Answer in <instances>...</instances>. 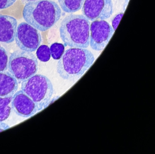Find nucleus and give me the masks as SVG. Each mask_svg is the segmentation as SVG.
I'll return each instance as SVG.
<instances>
[{"instance_id": "nucleus-9", "label": "nucleus", "mask_w": 155, "mask_h": 154, "mask_svg": "<svg viewBox=\"0 0 155 154\" xmlns=\"http://www.w3.org/2000/svg\"><path fill=\"white\" fill-rule=\"evenodd\" d=\"M12 107L20 116L30 117L38 112L36 103L22 90L16 92L12 97Z\"/></svg>"}, {"instance_id": "nucleus-5", "label": "nucleus", "mask_w": 155, "mask_h": 154, "mask_svg": "<svg viewBox=\"0 0 155 154\" xmlns=\"http://www.w3.org/2000/svg\"><path fill=\"white\" fill-rule=\"evenodd\" d=\"M8 69L17 80L21 82L36 75L38 69V62L31 52L18 50L11 55Z\"/></svg>"}, {"instance_id": "nucleus-19", "label": "nucleus", "mask_w": 155, "mask_h": 154, "mask_svg": "<svg viewBox=\"0 0 155 154\" xmlns=\"http://www.w3.org/2000/svg\"><path fill=\"white\" fill-rule=\"evenodd\" d=\"M9 128L10 126L8 124L2 122H0V132L4 131Z\"/></svg>"}, {"instance_id": "nucleus-2", "label": "nucleus", "mask_w": 155, "mask_h": 154, "mask_svg": "<svg viewBox=\"0 0 155 154\" xmlns=\"http://www.w3.org/2000/svg\"><path fill=\"white\" fill-rule=\"evenodd\" d=\"M94 55L88 50L70 48L64 51L57 65V72L66 80H76L81 77L95 61Z\"/></svg>"}, {"instance_id": "nucleus-8", "label": "nucleus", "mask_w": 155, "mask_h": 154, "mask_svg": "<svg viewBox=\"0 0 155 154\" xmlns=\"http://www.w3.org/2000/svg\"><path fill=\"white\" fill-rule=\"evenodd\" d=\"M82 8L83 15L92 21L107 19L113 12L112 0H85Z\"/></svg>"}, {"instance_id": "nucleus-14", "label": "nucleus", "mask_w": 155, "mask_h": 154, "mask_svg": "<svg viewBox=\"0 0 155 154\" xmlns=\"http://www.w3.org/2000/svg\"><path fill=\"white\" fill-rule=\"evenodd\" d=\"M37 57L42 62H48L51 57L50 49L47 45H41L37 49L36 52Z\"/></svg>"}, {"instance_id": "nucleus-4", "label": "nucleus", "mask_w": 155, "mask_h": 154, "mask_svg": "<svg viewBox=\"0 0 155 154\" xmlns=\"http://www.w3.org/2000/svg\"><path fill=\"white\" fill-rule=\"evenodd\" d=\"M21 90L36 103L38 111L48 106L54 93L53 85L44 75L37 74L21 83Z\"/></svg>"}, {"instance_id": "nucleus-13", "label": "nucleus", "mask_w": 155, "mask_h": 154, "mask_svg": "<svg viewBox=\"0 0 155 154\" xmlns=\"http://www.w3.org/2000/svg\"><path fill=\"white\" fill-rule=\"evenodd\" d=\"M12 97L8 98L0 97V122L8 119L11 112V102Z\"/></svg>"}, {"instance_id": "nucleus-18", "label": "nucleus", "mask_w": 155, "mask_h": 154, "mask_svg": "<svg viewBox=\"0 0 155 154\" xmlns=\"http://www.w3.org/2000/svg\"><path fill=\"white\" fill-rule=\"evenodd\" d=\"M124 15L123 12H121V13H119L117 15H116L112 20V27L114 29V31H116L117 29V27L118 26L122 17Z\"/></svg>"}, {"instance_id": "nucleus-1", "label": "nucleus", "mask_w": 155, "mask_h": 154, "mask_svg": "<svg viewBox=\"0 0 155 154\" xmlns=\"http://www.w3.org/2000/svg\"><path fill=\"white\" fill-rule=\"evenodd\" d=\"M61 14L59 6L51 0H37L28 2L22 12L26 22L41 31L52 28L59 20Z\"/></svg>"}, {"instance_id": "nucleus-11", "label": "nucleus", "mask_w": 155, "mask_h": 154, "mask_svg": "<svg viewBox=\"0 0 155 154\" xmlns=\"http://www.w3.org/2000/svg\"><path fill=\"white\" fill-rule=\"evenodd\" d=\"M18 88V80L9 72H0V97H13Z\"/></svg>"}, {"instance_id": "nucleus-20", "label": "nucleus", "mask_w": 155, "mask_h": 154, "mask_svg": "<svg viewBox=\"0 0 155 154\" xmlns=\"http://www.w3.org/2000/svg\"><path fill=\"white\" fill-rule=\"evenodd\" d=\"M29 1H37V0H29Z\"/></svg>"}, {"instance_id": "nucleus-16", "label": "nucleus", "mask_w": 155, "mask_h": 154, "mask_svg": "<svg viewBox=\"0 0 155 154\" xmlns=\"http://www.w3.org/2000/svg\"><path fill=\"white\" fill-rule=\"evenodd\" d=\"M8 66V57L6 49L0 47V72L7 71Z\"/></svg>"}, {"instance_id": "nucleus-17", "label": "nucleus", "mask_w": 155, "mask_h": 154, "mask_svg": "<svg viewBox=\"0 0 155 154\" xmlns=\"http://www.w3.org/2000/svg\"><path fill=\"white\" fill-rule=\"evenodd\" d=\"M17 0H0V10L9 8L16 2Z\"/></svg>"}, {"instance_id": "nucleus-10", "label": "nucleus", "mask_w": 155, "mask_h": 154, "mask_svg": "<svg viewBox=\"0 0 155 154\" xmlns=\"http://www.w3.org/2000/svg\"><path fill=\"white\" fill-rule=\"evenodd\" d=\"M18 27L16 18L8 15L0 16V42L11 43L15 40Z\"/></svg>"}, {"instance_id": "nucleus-6", "label": "nucleus", "mask_w": 155, "mask_h": 154, "mask_svg": "<svg viewBox=\"0 0 155 154\" xmlns=\"http://www.w3.org/2000/svg\"><path fill=\"white\" fill-rule=\"evenodd\" d=\"M15 40L21 50L32 52L40 46L42 38L39 30L27 22H23L17 27Z\"/></svg>"}, {"instance_id": "nucleus-3", "label": "nucleus", "mask_w": 155, "mask_h": 154, "mask_svg": "<svg viewBox=\"0 0 155 154\" xmlns=\"http://www.w3.org/2000/svg\"><path fill=\"white\" fill-rule=\"evenodd\" d=\"M59 30L61 38L66 46L81 48L89 46L90 23L83 15L67 16L61 21Z\"/></svg>"}, {"instance_id": "nucleus-7", "label": "nucleus", "mask_w": 155, "mask_h": 154, "mask_svg": "<svg viewBox=\"0 0 155 154\" xmlns=\"http://www.w3.org/2000/svg\"><path fill=\"white\" fill-rule=\"evenodd\" d=\"M90 30V44L91 48L97 51L106 48L115 31L112 26L104 20L92 21Z\"/></svg>"}, {"instance_id": "nucleus-12", "label": "nucleus", "mask_w": 155, "mask_h": 154, "mask_svg": "<svg viewBox=\"0 0 155 154\" xmlns=\"http://www.w3.org/2000/svg\"><path fill=\"white\" fill-rule=\"evenodd\" d=\"M85 0H58L61 9L66 13L77 12L82 8Z\"/></svg>"}, {"instance_id": "nucleus-15", "label": "nucleus", "mask_w": 155, "mask_h": 154, "mask_svg": "<svg viewBox=\"0 0 155 154\" xmlns=\"http://www.w3.org/2000/svg\"><path fill=\"white\" fill-rule=\"evenodd\" d=\"M51 53L54 60H59L65 51V46L61 43L56 42L51 46Z\"/></svg>"}]
</instances>
